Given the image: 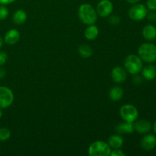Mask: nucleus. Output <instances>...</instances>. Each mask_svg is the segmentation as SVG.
I'll use <instances>...</instances> for the list:
<instances>
[{"label": "nucleus", "mask_w": 156, "mask_h": 156, "mask_svg": "<svg viewBox=\"0 0 156 156\" xmlns=\"http://www.w3.org/2000/svg\"><path fill=\"white\" fill-rule=\"evenodd\" d=\"M78 16L83 24L90 25L94 24L98 20V13L96 9L88 3H84L79 7Z\"/></svg>", "instance_id": "obj_1"}, {"label": "nucleus", "mask_w": 156, "mask_h": 156, "mask_svg": "<svg viewBox=\"0 0 156 156\" xmlns=\"http://www.w3.org/2000/svg\"><path fill=\"white\" fill-rule=\"evenodd\" d=\"M138 56L147 63L156 61V45L152 43H143L138 48Z\"/></svg>", "instance_id": "obj_2"}, {"label": "nucleus", "mask_w": 156, "mask_h": 156, "mask_svg": "<svg viewBox=\"0 0 156 156\" xmlns=\"http://www.w3.org/2000/svg\"><path fill=\"white\" fill-rule=\"evenodd\" d=\"M124 68L131 75L139 74L143 67V60L137 55L130 54L124 59Z\"/></svg>", "instance_id": "obj_3"}, {"label": "nucleus", "mask_w": 156, "mask_h": 156, "mask_svg": "<svg viewBox=\"0 0 156 156\" xmlns=\"http://www.w3.org/2000/svg\"><path fill=\"white\" fill-rule=\"evenodd\" d=\"M111 148L108 143L101 140L94 141L89 146L88 154L90 156H109Z\"/></svg>", "instance_id": "obj_4"}, {"label": "nucleus", "mask_w": 156, "mask_h": 156, "mask_svg": "<svg viewBox=\"0 0 156 156\" xmlns=\"http://www.w3.org/2000/svg\"><path fill=\"white\" fill-rule=\"evenodd\" d=\"M120 115L124 121L134 123L139 117V111L134 105L126 104L120 108Z\"/></svg>", "instance_id": "obj_5"}, {"label": "nucleus", "mask_w": 156, "mask_h": 156, "mask_svg": "<svg viewBox=\"0 0 156 156\" xmlns=\"http://www.w3.org/2000/svg\"><path fill=\"white\" fill-rule=\"evenodd\" d=\"M14 97L13 91L6 86H0V108L5 109L9 108L13 104Z\"/></svg>", "instance_id": "obj_6"}, {"label": "nucleus", "mask_w": 156, "mask_h": 156, "mask_svg": "<svg viewBox=\"0 0 156 156\" xmlns=\"http://www.w3.org/2000/svg\"><path fill=\"white\" fill-rule=\"evenodd\" d=\"M129 17L133 21H142L146 18L148 15V9L143 4L136 3L129 9Z\"/></svg>", "instance_id": "obj_7"}, {"label": "nucleus", "mask_w": 156, "mask_h": 156, "mask_svg": "<svg viewBox=\"0 0 156 156\" xmlns=\"http://www.w3.org/2000/svg\"><path fill=\"white\" fill-rule=\"evenodd\" d=\"M114 10V5L111 0H101L97 5L96 12L101 18L110 16Z\"/></svg>", "instance_id": "obj_8"}, {"label": "nucleus", "mask_w": 156, "mask_h": 156, "mask_svg": "<svg viewBox=\"0 0 156 156\" xmlns=\"http://www.w3.org/2000/svg\"><path fill=\"white\" fill-rule=\"evenodd\" d=\"M134 130L140 134H146L152 129V124L149 121L145 119L136 120L133 123Z\"/></svg>", "instance_id": "obj_9"}, {"label": "nucleus", "mask_w": 156, "mask_h": 156, "mask_svg": "<svg viewBox=\"0 0 156 156\" xmlns=\"http://www.w3.org/2000/svg\"><path fill=\"white\" fill-rule=\"evenodd\" d=\"M111 76L112 80L116 83H123L126 81L127 77L126 69L120 66L114 67L111 71Z\"/></svg>", "instance_id": "obj_10"}, {"label": "nucleus", "mask_w": 156, "mask_h": 156, "mask_svg": "<svg viewBox=\"0 0 156 156\" xmlns=\"http://www.w3.org/2000/svg\"><path fill=\"white\" fill-rule=\"evenodd\" d=\"M140 144L144 150H152L156 147V136L153 134H146L141 140Z\"/></svg>", "instance_id": "obj_11"}, {"label": "nucleus", "mask_w": 156, "mask_h": 156, "mask_svg": "<svg viewBox=\"0 0 156 156\" xmlns=\"http://www.w3.org/2000/svg\"><path fill=\"white\" fill-rule=\"evenodd\" d=\"M20 40V33L16 29L9 30L5 34L4 42L8 45H14Z\"/></svg>", "instance_id": "obj_12"}, {"label": "nucleus", "mask_w": 156, "mask_h": 156, "mask_svg": "<svg viewBox=\"0 0 156 156\" xmlns=\"http://www.w3.org/2000/svg\"><path fill=\"white\" fill-rule=\"evenodd\" d=\"M142 35L147 41H154L156 39V27L153 24H147L143 28Z\"/></svg>", "instance_id": "obj_13"}, {"label": "nucleus", "mask_w": 156, "mask_h": 156, "mask_svg": "<svg viewBox=\"0 0 156 156\" xmlns=\"http://www.w3.org/2000/svg\"><path fill=\"white\" fill-rule=\"evenodd\" d=\"M142 75L145 79L148 81H152L156 78V67L153 65H148L143 67Z\"/></svg>", "instance_id": "obj_14"}, {"label": "nucleus", "mask_w": 156, "mask_h": 156, "mask_svg": "<svg viewBox=\"0 0 156 156\" xmlns=\"http://www.w3.org/2000/svg\"><path fill=\"white\" fill-rule=\"evenodd\" d=\"M99 34L98 27L94 24H90L85 28L84 31L85 37L88 41H94L98 37Z\"/></svg>", "instance_id": "obj_15"}, {"label": "nucleus", "mask_w": 156, "mask_h": 156, "mask_svg": "<svg viewBox=\"0 0 156 156\" xmlns=\"http://www.w3.org/2000/svg\"><path fill=\"white\" fill-rule=\"evenodd\" d=\"M116 131L118 133H125V134H131L134 131L133 123L131 122L124 121L123 123H119L116 126Z\"/></svg>", "instance_id": "obj_16"}, {"label": "nucleus", "mask_w": 156, "mask_h": 156, "mask_svg": "<svg viewBox=\"0 0 156 156\" xmlns=\"http://www.w3.org/2000/svg\"><path fill=\"white\" fill-rule=\"evenodd\" d=\"M27 13L22 9H18V10L15 11L12 15L13 22L17 25H21V24H24L25 21H27Z\"/></svg>", "instance_id": "obj_17"}, {"label": "nucleus", "mask_w": 156, "mask_h": 156, "mask_svg": "<svg viewBox=\"0 0 156 156\" xmlns=\"http://www.w3.org/2000/svg\"><path fill=\"white\" fill-rule=\"evenodd\" d=\"M123 143H124V140H123V139L120 135L114 134V135L111 136L109 137L108 143L111 149H120L123 146Z\"/></svg>", "instance_id": "obj_18"}, {"label": "nucleus", "mask_w": 156, "mask_h": 156, "mask_svg": "<svg viewBox=\"0 0 156 156\" xmlns=\"http://www.w3.org/2000/svg\"><path fill=\"white\" fill-rule=\"evenodd\" d=\"M123 96V90L120 86H114L109 91V98L113 101H118L121 100Z\"/></svg>", "instance_id": "obj_19"}, {"label": "nucleus", "mask_w": 156, "mask_h": 156, "mask_svg": "<svg viewBox=\"0 0 156 156\" xmlns=\"http://www.w3.org/2000/svg\"><path fill=\"white\" fill-rule=\"evenodd\" d=\"M78 53L82 58L87 59L92 56L93 50L89 45L83 44L79 45V47H78Z\"/></svg>", "instance_id": "obj_20"}, {"label": "nucleus", "mask_w": 156, "mask_h": 156, "mask_svg": "<svg viewBox=\"0 0 156 156\" xmlns=\"http://www.w3.org/2000/svg\"><path fill=\"white\" fill-rule=\"evenodd\" d=\"M11 137V131L8 128L2 127L0 128V141H7Z\"/></svg>", "instance_id": "obj_21"}, {"label": "nucleus", "mask_w": 156, "mask_h": 156, "mask_svg": "<svg viewBox=\"0 0 156 156\" xmlns=\"http://www.w3.org/2000/svg\"><path fill=\"white\" fill-rule=\"evenodd\" d=\"M9 15L8 8L5 5H0V21L6 19Z\"/></svg>", "instance_id": "obj_22"}, {"label": "nucleus", "mask_w": 156, "mask_h": 156, "mask_svg": "<svg viewBox=\"0 0 156 156\" xmlns=\"http://www.w3.org/2000/svg\"><path fill=\"white\" fill-rule=\"evenodd\" d=\"M146 8L152 12L156 11V0H147L146 1Z\"/></svg>", "instance_id": "obj_23"}, {"label": "nucleus", "mask_w": 156, "mask_h": 156, "mask_svg": "<svg viewBox=\"0 0 156 156\" xmlns=\"http://www.w3.org/2000/svg\"><path fill=\"white\" fill-rule=\"evenodd\" d=\"M109 22L112 25H117L120 22V17L117 16V15H112L109 18Z\"/></svg>", "instance_id": "obj_24"}, {"label": "nucleus", "mask_w": 156, "mask_h": 156, "mask_svg": "<svg viewBox=\"0 0 156 156\" xmlns=\"http://www.w3.org/2000/svg\"><path fill=\"white\" fill-rule=\"evenodd\" d=\"M8 60V54L4 51H0V66L5 64Z\"/></svg>", "instance_id": "obj_25"}, {"label": "nucleus", "mask_w": 156, "mask_h": 156, "mask_svg": "<svg viewBox=\"0 0 156 156\" xmlns=\"http://www.w3.org/2000/svg\"><path fill=\"white\" fill-rule=\"evenodd\" d=\"M126 154L120 149H115L111 150L110 156H125Z\"/></svg>", "instance_id": "obj_26"}, {"label": "nucleus", "mask_w": 156, "mask_h": 156, "mask_svg": "<svg viewBox=\"0 0 156 156\" xmlns=\"http://www.w3.org/2000/svg\"><path fill=\"white\" fill-rule=\"evenodd\" d=\"M137 75L138 74L134 75V76H136L133 78V83L135 84V85H140V84L142 83V82H143V79H142L141 76H137Z\"/></svg>", "instance_id": "obj_27"}, {"label": "nucleus", "mask_w": 156, "mask_h": 156, "mask_svg": "<svg viewBox=\"0 0 156 156\" xmlns=\"http://www.w3.org/2000/svg\"><path fill=\"white\" fill-rule=\"evenodd\" d=\"M148 18L149 20H150L151 21H156V12H152L151 13H149V15H147Z\"/></svg>", "instance_id": "obj_28"}, {"label": "nucleus", "mask_w": 156, "mask_h": 156, "mask_svg": "<svg viewBox=\"0 0 156 156\" xmlns=\"http://www.w3.org/2000/svg\"><path fill=\"white\" fill-rule=\"evenodd\" d=\"M15 1L16 0H0V5H6L15 2Z\"/></svg>", "instance_id": "obj_29"}, {"label": "nucleus", "mask_w": 156, "mask_h": 156, "mask_svg": "<svg viewBox=\"0 0 156 156\" xmlns=\"http://www.w3.org/2000/svg\"><path fill=\"white\" fill-rule=\"evenodd\" d=\"M5 75H6V73H5V69L0 68V79H4L5 76Z\"/></svg>", "instance_id": "obj_30"}, {"label": "nucleus", "mask_w": 156, "mask_h": 156, "mask_svg": "<svg viewBox=\"0 0 156 156\" xmlns=\"http://www.w3.org/2000/svg\"><path fill=\"white\" fill-rule=\"evenodd\" d=\"M140 0H126V2L130 4H136V3H138Z\"/></svg>", "instance_id": "obj_31"}, {"label": "nucleus", "mask_w": 156, "mask_h": 156, "mask_svg": "<svg viewBox=\"0 0 156 156\" xmlns=\"http://www.w3.org/2000/svg\"><path fill=\"white\" fill-rule=\"evenodd\" d=\"M3 44H4V39H3V38L0 36V48L2 47Z\"/></svg>", "instance_id": "obj_32"}, {"label": "nucleus", "mask_w": 156, "mask_h": 156, "mask_svg": "<svg viewBox=\"0 0 156 156\" xmlns=\"http://www.w3.org/2000/svg\"><path fill=\"white\" fill-rule=\"evenodd\" d=\"M153 130H154V133H156V121L154 123V125H153Z\"/></svg>", "instance_id": "obj_33"}, {"label": "nucleus", "mask_w": 156, "mask_h": 156, "mask_svg": "<svg viewBox=\"0 0 156 156\" xmlns=\"http://www.w3.org/2000/svg\"><path fill=\"white\" fill-rule=\"evenodd\" d=\"M2 114H3L2 109V108H0V118H2Z\"/></svg>", "instance_id": "obj_34"}]
</instances>
